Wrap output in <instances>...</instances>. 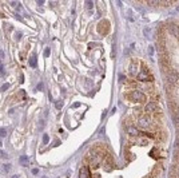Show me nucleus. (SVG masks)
<instances>
[{
  "mask_svg": "<svg viewBox=\"0 0 179 178\" xmlns=\"http://www.w3.org/2000/svg\"><path fill=\"white\" fill-rule=\"evenodd\" d=\"M148 54H150V55H152V54H154V47H152V46L148 47Z\"/></svg>",
  "mask_w": 179,
  "mask_h": 178,
  "instance_id": "nucleus-23",
  "label": "nucleus"
},
{
  "mask_svg": "<svg viewBox=\"0 0 179 178\" xmlns=\"http://www.w3.org/2000/svg\"><path fill=\"white\" fill-rule=\"evenodd\" d=\"M144 35H146L147 37H150V28H147V27L144 28Z\"/></svg>",
  "mask_w": 179,
  "mask_h": 178,
  "instance_id": "nucleus-20",
  "label": "nucleus"
},
{
  "mask_svg": "<svg viewBox=\"0 0 179 178\" xmlns=\"http://www.w3.org/2000/svg\"><path fill=\"white\" fill-rule=\"evenodd\" d=\"M19 161H20V165H23V166H28V165H30V162H28V157H25V155H22L20 158H19Z\"/></svg>",
  "mask_w": 179,
  "mask_h": 178,
  "instance_id": "nucleus-11",
  "label": "nucleus"
},
{
  "mask_svg": "<svg viewBox=\"0 0 179 178\" xmlns=\"http://www.w3.org/2000/svg\"><path fill=\"white\" fill-rule=\"evenodd\" d=\"M131 99L135 100V102H140V100L144 99V95H143L142 91L139 90H134L132 92H131Z\"/></svg>",
  "mask_w": 179,
  "mask_h": 178,
  "instance_id": "nucleus-7",
  "label": "nucleus"
},
{
  "mask_svg": "<svg viewBox=\"0 0 179 178\" xmlns=\"http://www.w3.org/2000/svg\"><path fill=\"white\" fill-rule=\"evenodd\" d=\"M15 18L18 19V20H20V22H22V20H23V18H22V16H20V15H19V13H15Z\"/></svg>",
  "mask_w": 179,
  "mask_h": 178,
  "instance_id": "nucleus-25",
  "label": "nucleus"
},
{
  "mask_svg": "<svg viewBox=\"0 0 179 178\" xmlns=\"http://www.w3.org/2000/svg\"><path fill=\"white\" fill-rule=\"evenodd\" d=\"M100 162H102V155H100V154H96V155L92 157L91 161H90V167L96 169L99 165H100Z\"/></svg>",
  "mask_w": 179,
  "mask_h": 178,
  "instance_id": "nucleus-5",
  "label": "nucleus"
},
{
  "mask_svg": "<svg viewBox=\"0 0 179 178\" xmlns=\"http://www.w3.org/2000/svg\"><path fill=\"white\" fill-rule=\"evenodd\" d=\"M138 79L139 80H151V76H148V70L144 66H143V71H140V72H138Z\"/></svg>",
  "mask_w": 179,
  "mask_h": 178,
  "instance_id": "nucleus-6",
  "label": "nucleus"
},
{
  "mask_svg": "<svg viewBox=\"0 0 179 178\" xmlns=\"http://www.w3.org/2000/svg\"><path fill=\"white\" fill-rule=\"evenodd\" d=\"M7 135V130L6 129H0V137H6Z\"/></svg>",
  "mask_w": 179,
  "mask_h": 178,
  "instance_id": "nucleus-18",
  "label": "nucleus"
},
{
  "mask_svg": "<svg viewBox=\"0 0 179 178\" xmlns=\"http://www.w3.org/2000/svg\"><path fill=\"white\" fill-rule=\"evenodd\" d=\"M144 111L146 112H159L161 110L158 109V104H156V102H150V103H147L146 104V107H144Z\"/></svg>",
  "mask_w": 179,
  "mask_h": 178,
  "instance_id": "nucleus-4",
  "label": "nucleus"
},
{
  "mask_svg": "<svg viewBox=\"0 0 179 178\" xmlns=\"http://www.w3.org/2000/svg\"><path fill=\"white\" fill-rule=\"evenodd\" d=\"M152 118L150 115H142V117H139L138 119V123L140 127H150V126L152 125Z\"/></svg>",
  "mask_w": 179,
  "mask_h": 178,
  "instance_id": "nucleus-2",
  "label": "nucleus"
},
{
  "mask_svg": "<svg viewBox=\"0 0 179 178\" xmlns=\"http://www.w3.org/2000/svg\"><path fill=\"white\" fill-rule=\"evenodd\" d=\"M167 80H168V84L170 86H174L179 82V72L175 71V70H170L167 72Z\"/></svg>",
  "mask_w": 179,
  "mask_h": 178,
  "instance_id": "nucleus-1",
  "label": "nucleus"
},
{
  "mask_svg": "<svg viewBox=\"0 0 179 178\" xmlns=\"http://www.w3.org/2000/svg\"><path fill=\"white\" fill-rule=\"evenodd\" d=\"M126 131H127L130 135H132V137H138V135H139V130L135 127V126H132V125L127 126V127H126Z\"/></svg>",
  "mask_w": 179,
  "mask_h": 178,
  "instance_id": "nucleus-8",
  "label": "nucleus"
},
{
  "mask_svg": "<svg viewBox=\"0 0 179 178\" xmlns=\"http://www.w3.org/2000/svg\"><path fill=\"white\" fill-rule=\"evenodd\" d=\"M0 158H8V154H6V153H4V151H3V150H0Z\"/></svg>",
  "mask_w": 179,
  "mask_h": 178,
  "instance_id": "nucleus-19",
  "label": "nucleus"
},
{
  "mask_svg": "<svg viewBox=\"0 0 179 178\" xmlns=\"http://www.w3.org/2000/svg\"><path fill=\"white\" fill-rule=\"evenodd\" d=\"M11 178H19V177H18V175H12Z\"/></svg>",
  "mask_w": 179,
  "mask_h": 178,
  "instance_id": "nucleus-34",
  "label": "nucleus"
},
{
  "mask_svg": "<svg viewBox=\"0 0 179 178\" xmlns=\"http://www.w3.org/2000/svg\"><path fill=\"white\" fill-rule=\"evenodd\" d=\"M92 7H94V3L91 1V0H87V1H86V8L87 9H91Z\"/></svg>",
  "mask_w": 179,
  "mask_h": 178,
  "instance_id": "nucleus-14",
  "label": "nucleus"
},
{
  "mask_svg": "<svg viewBox=\"0 0 179 178\" xmlns=\"http://www.w3.org/2000/svg\"><path fill=\"white\" fill-rule=\"evenodd\" d=\"M36 62H37V60H36V55H32L31 58H30V66L35 68V67H36Z\"/></svg>",
  "mask_w": 179,
  "mask_h": 178,
  "instance_id": "nucleus-12",
  "label": "nucleus"
},
{
  "mask_svg": "<svg viewBox=\"0 0 179 178\" xmlns=\"http://www.w3.org/2000/svg\"><path fill=\"white\" fill-rule=\"evenodd\" d=\"M49 52H51V50H49L48 47H47L46 50H44V56H49Z\"/></svg>",
  "mask_w": 179,
  "mask_h": 178,
  "instance_id": "nucleus-22",
  "label": "nucleus"
},
{
  "mask_svg": "<svg viewBox=\"0 0 179 178\" xmlns=\"http://www.w3.org/2000/svg\"><path fill=\"white\" fill-rule=\"evenodd\" d=\"M167 28H168V32H170L171 35H174V36L178 37L179 36V25L176 24V23H168L167 24Z\"/></svg>",
  "mask_w": 179,
  "mask_h": 178,
  "instance_id": "nucleus-3",
  "label": "nucleus"
},
{
  "mask_svg": "<svg viewBox=\"0 0 179 178\" xmlns=\"http://www.w3.org/2000/svg\"><path fill=\"white\" fill-rule=\"evenodd\" d=\"M79 106H80V104H79V103H74V104H72V109H78V107H79Z\"/></svg>",
  "mask_w": 179,
  "mask_h": 178,
  "instance_id": "nucleus-28",
  "label": "nucleus"
},
{
  "mask_svg": "<svg viewBox=\"0 0 179 178\" xmlns=\"http://www.w3.org/2000/svg\"><path fill=\"white\" fill-rule=\"evenodd\" d=\"M55 107H56V110H60L63 107V100H56L55 102Z\"/></svg>",
  "mask_w": 179,
  "mask_h": 178,
  "instance_id": "nucleus-13",
  "label": "nucleus"
},
{
  "mask_svg": "<svg viewBox=\"0 0 179 178\" xmlns=\"http://www.w3.org/2000/svg\"><path fill=\"white\" fill-rule=\"evenodd\" d=\"M124 79H126V78H124V75H123V74H119V80H120V82H123Z\"/></svg>",
  "mask_w": 179,
  "mask_h": 178,
  "instance_id": "nucleus-26",
  "label": "nucleus"
},
{
  "mask_svg": "<svg viewBox=\"0 0 179 178\" xmlns=\"http://www.w3.org/2000/svg\"><path fill=\"white\" fill-rule=\"evenodd\" d=\"M0 67H1V63H0Z\"/></svg>",
  "mask_w": 179,
  "mask_h": 178,
  "instance_id": "nucleus-37",
  "label": "nucleus"
},
{
  "mask_svg": "<svg viewBox=\"0 0 179 178\" xmlns=\"http://www.w3.org/2000/svg\"><path fill=\"white\" fill-rule=\"evenodd\" d=\"M42 178H47V177H46V175H43V177H42Z\"/></svg>",
  "mask_w": 179,
  "mask_h": 178,
  "instance_id": "nucleus-36",
  "label": "nucleus"
},
{
  "mask_svg": "<svg viewBox=\"0 0 179 178\" xmlns=\"http://www.w3.org/2000/svg\"><path fill=\"white\" fill-rule=\"evenodd\" d=\"M37 90H43V84L39 83V86H37Z\"/></svg>",
  "mask_w": 179,
  "mask_h": 178,
  "instance_id": "nucleus-30",
  "label": "nucleus"
},
{
  "mask_svg": "<svg viewBox=\"0 0 179 178\" xmlns=\"http://www.w3.org/2000/svg\"><path fill=\"white\" fill-rule=\"evenodd\" d=\"M130 75L131 76H136L138 75V71H136V60H132L131 62V66H130Z\"/></svg>",
  "mask_w": 179,
  "mask_h": 178,
  "instance_id": "nucleus-10",
  "label": "nucleus"
},
{
  "mask_svg": "<svg viewBox=\"0 0 179 178\" xmlns=\"http://www.w3.org/2000/svg\"><path fill=\"white\" fill-rule=\"evenodd\" d=\"M16 39H18V40L22 39V32H18V34H16Z\"/></svg>",
  "mask_w": 179,
  "mask_h": 178,
  "instance_id": "nucleus-27",
  "label": "nucleus"
},
{
  "mask_svg": "<svg viewBox=\"0 0 179 178\" xmlns=\"http://www.w3.org/2000/svg\"><path fill=\"white\" fill-rule=\"evenodd\" d=\"M9 169H11V165H8V163H6V165H4V173H7L9 170Z\"/></svg>",
  "mask_w": 179,
  "mask_h": 178,
  "instance_id": "nucleus-21",
  "label": "nucleus"
},
{
  "mask_svg": "<svg viewBox=\"0 0 179 178\" xmlns=\"http://www.w3.org/2000/svg\"><path fill=\"white\" fill-rule=\"evenodd\" d=\"M37 4H39V6H43L44 1H43V0H39V1H37Z\"/></svg>",
  "mask_w": 179,
  "mask_h": 178,
  "instance_id": "nucleus-32",
  "label": "nucleus"
},
{
  "mask_svg": "<svg viewBox=\"0 0 179 178\" xmlns=\"http://www.w3.org/2000/svg\"><path fill=\"white\" fill-rule=\"evenodd\" d=\"M37 127H39V130H43V129H44V121H43V119H40V121H39Z\"/></svg>",
  "mask_w": 179,
  "mask_h": 178,
  "instance_id": "nucleus-16",
  "label": "nucleus"
},
{
  "mask_svg": "<svg viewBox=\"0 0 179 178\" xmlns=\"http://www.w3.org/2000/svg\"><path fill=\"white\" fill-rule=\"evenodd\" d=\"M48 142H49V137L47 134H44L43 135V143H48Z\"/></svg>",
  "mask_w": 179,
  "mask_h": 178,
  "instance_id": "nucleus-17",
  "label": "nucleus"
},
{
  "mask_svg": "<svg viewBox=\"0 0 179 178\" xmlns=\"http://www.w3.org/2000/svg\"><path fill=\"white\" fill-rule=\"evenodd\" d=\"M79 178H90V169L87 166H83L79 172Z\"/></svg>",
  "mask_w": 179,
  "mask_h": 178,
  "instance_id": "nucleus-9",
  "label": "nucleus"
},
{
  "mask_svg": "<svg viewBox=\"0 0 179 178\" xmlns=\"http://www.w3.org/2000/svg\"><path fill=\"white\" fill-rule=\"evenodd\" d=\"M8 88H9V83H4L3 86L0 87V91H3V92H4V91H7Z\"/></svg>",
  "mask_w": 179,
  "mask_h": 178,
  "instance_id": "nucleus-15",
  "label": "nucleus"
},
{
  "mask_svg": "<svg viewBox=\"0 0 179 178\" xmlns=\"http://www.w3.org/2000/svg\"><path fill=\"white\" fill-rule=\"evenodd\" d=\"M32 174H34V175H37V174H39V169H36V167L32 169Z\"/></svg>",
  "mask_w": 179,
  "mask_h": 178,
  "instance_id": "nucleus-24",
  "label": "nucleus"
},
{
  "mask_svg": "<svg viewBox=\"0 0 179 178\" xmlns=\"http://www.w3.org/2000/svg\"><path fill=\"white\" fill-rule=\"evenodd\" d=\"M176 11H178V12H179V6H178V7H176Z\"/></svg>",
  "mask_w": 179,
  "mask_h": 178,
  "instance_id": "nucleus-35",
  "label": "nucleus"
},
{
  "mask_svg": "<svg viewBox=\"0 0 179 178\" xmlns=\"http://www.w3.org/2000/svg\"><path fill=\"white\" fill-rule=\"evenodd\" d=\"M6 28L8 30V31H12V25H9V24H6Z\"/></svg>",
  "mask_w": 179,
  "mask_h": 178,
  "instance_id": "nucleus-29",
  "label": "nucleus"
},
{
  "mask_svg": "<svg viewBox=\"0 0 179 178\" xmlns=\"http://www.w3.org/2000/svg\"><path fill=\"white\" fill-rule=\"evenodd\" d=\"M103 133H104V127H102L100 130H99V134H103Z\"/></svg>",
  "mask_w": 179,
  "mask_h": 178,
  "instance_id": "nucleus-33",
  "label": "nucleus"
},
{
  "mask_svg": "<svg viewBox=\"0 0 179 178\" xmlns=\"http://www.w3.org/2000/svg\"><path fill=\"white\" fill-rule=\"evenodd\" d=\"M3 58H4V52H3V51H0V59H3Z\"/></svg>",
  "mask_w": 179,
  "mask_h": 178,
  "instance_id": "nucleus-31",
  "label": "nucleus"
}]
</instances>
